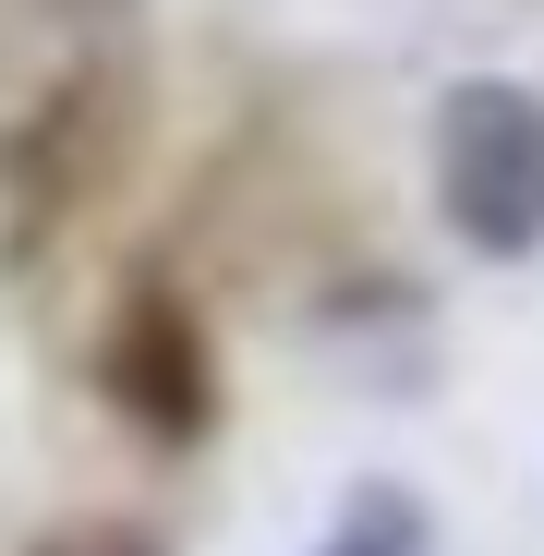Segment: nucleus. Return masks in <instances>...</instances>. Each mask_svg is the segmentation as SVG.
I'll use <instances>...</instances> for the list:
<instances>
[{
    "label": "nucleus",
    "instance_id": "1",
    "mask_svg": "<svg viewBox=\"0 0 544 556\" xmlns=\"http://www.w3.org/2000/svg\"><path fill=\"white\" fill-rule=\"evenodd\" d=\"M435 218L496 266L544 242V98L532 85L460 73L435 98Z\"/></svg>",
    "mask_w": 544,
    "mask_h": 556
},
{
    "label": "nucleus",
    "instance_id": "2",
    "mask_svg": "<svg viewBox=\"0 0 544 556\" xmlns=\"http://www.w3.org/2000/svg\"><path fill=\"white\" fill-rule=\"evenodd\" d=\"M98 388H110V412H122L134 435H157V447H194V435L218 424V363H206V327L181 315V291L146 278V291L110 315Z\"/></svg>",
    "mask_w": 544,
    "mask_h": 556
},
{
    "label": "nucleus",
    "instance_id": "3",
    "mask_svg": "<svg viewBox=\"0 0 544 556\" xmlns=\"http://www.w3.org/2000/svg\"><path fill=\"white\" fill-rule=\"evenodd\" d=\"M315 556H435V520L400 496V484H363L339 520H327V544Z\"/></svg>",
    "mask_w": 544,
    "mask_h": 556
},
{
    "label": "nucleus",
    "instance_id": "4",
    "mask_svg": "<svg viewBox=\"0 0 544 556\" xmlns=\"http://www.w3.org/2000/svg\"><path fill=\"white\" fill-rule=\"evenodd\" d=\"M25 556H169V544L134 532V520H61V532H37Z\"/></svg>",
    "mask_w": 544,
    "mask_h": 556
}]
</instances>
